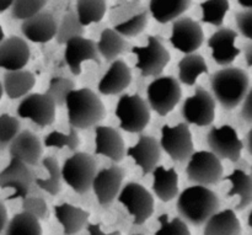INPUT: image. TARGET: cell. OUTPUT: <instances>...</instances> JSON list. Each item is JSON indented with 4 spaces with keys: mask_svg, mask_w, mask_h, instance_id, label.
<instances>
[{
    "mask_svg": "<svg viewBox=\"0 0 252 235\" xmlns=\"http://www.w3.org/2000/svg\"><path fill=\"white\" fill-rule=\"evenodd\" d=\"M74 89H75V83L73 79L66 78V76H56L51 79L48 89L44 94L53 100L56 106H63L65 103L66 96Z\"/></svg>",
    "mask_w": 252,
    "mask_h": 235,
    "instance_id": "obj_40",
    "label": "cell"
},
{
    "mask_svg": "<svg viewBox=\"0 0 252 235\" xmlns=\"http://www.w3.org/2000/svg\"><path fill=\"white\" fill-rule=\"evenodd\" d=\"M245 59L248 67H252V44L249 43L245 46Z\"/></svg>",
    "mask_w": 252,
    "mask_h": 235,
    "instance_id": "obj_49",
    "label": "cell"
},
{
    "mask_svg": "<svg viewBox=\"0 0 252 235\" xmlns=\"http://www.w3.org/2000/svg\"><path fill=\"white\" fill-rule=\"evenodd\" d=\"M36 172L21 160L11 158L10 163L0 171V189H12L7 200L24 199L33 186Z\"/></svg>",
    "mask_w": 252,
    "mask_h": 235,
    "instance_id": "obj_13",
    "label": "cell"
},
{
    "mask_svg": "<svg viewBox=\"0 0 252 235\" xmlns=\"http://www.w3.org/2000/svg\"><path fill=\"white\" fill-rule=\"evenodd\" d=\"M235 21L238 30L245 38H252V11L250 9L246 11H239L235 14Z\"/></svg>",
    "mask_w": 252,
    "mask_h": 235,
    "instance_id": "obj_45",
    "label": "cell"
},
{
    "mask_svg": "<svg viewBox=\"0 0 252 235\" xmlns=\"http://www.w3.org/2000/svg\"><path fill=\"white\" fill-rule=\"evenodd\" d=\"M132 83V71L127 63L122 59H116L111 62L102 78L98 81V93L102 95H118L123 93Z\"/></svg>",
    "mask_w": 252,
    "mask_h": 235,
    "instance_id": "obj_24",
    "label": "cell"
},
{
    "mask_svg": "<svg viewBox=\"0 0 252 235\" xmlns=\"http://www.w3.org/2000/svg\"><path fill=\"white\" fill-rule=\"evenodd\" d=\"M7 222H9V218H7V209L5 207L4 202L0 201V234L4 232Z\"/></svg>",
    "mask_w": 252,
    "mask_h": 235,
    "instance_id": "obj_48",
    "label": "cell"
},
{
    "mask_svg": "<svg viewBox=\"0 0 252 235\" xmlns=\"http://www.w3.org/2000/svg\"><path fill=\"white\" fill-rule=\"evenodd\" d=\"M31 51L24 38L10 36L0 42V68L5 71L20 70L27 66Z\"/></svg>",
    "mask_w": 252,
    "mask_h": 235,
    "instance_id": "obj_21",
    "label": "cell"
},
{
    "mask_svg": "<svg viewBox=\"0 0 252 235\" xmlns=\"http://www.w3.org/2000/svg\"><path fill=\"white\" fill-rule=\"evenodd\" d=\"M125 176V169L117 164H113L96 172L91 190L101 206H108L117 199L122 189Z\"/></svg>",
    "mask_w": 252,
    "mask_h": 235,
    "instance_id": "obj_16",
    "label": "cell"
},
{
    "mask_svg": "<svg viewBox=\"0 0 252 235\" xmlns=\"http://www.w3.org/2000/svg\"><path fill=\"white\" fill-rule=\"evenodd\" d=\"M134 235H143V234H134Z\"/></svg>",
    "mask_w": 252,
    "mask_h": 235,
    "instance_id": "obj_55",
    "label": "cell"
},
{
    "mask_svg": "<svg viewBox=\"0 0 252 235\" xmlns=\"http://www.w3.org/2000/svg\"><path fill=\"white\" fill-rule=\"evenodd\" d=\"M4 38H5V34H4V31H2L1 25H0V42H1Z\"/></svg>",
    "mask_w": 252,
    "mask_h": 235,
    "instance_id": "obj_53",
    "label": "cell"
},
{
    "mask_svg": "<svg viewBox=\"0 0 252 235\" xmlns=\"http://www.w3.org/2000/svg\"><path fill=\"white\" fill-rule=\"evenodd\" d=\"M192 0H150L148 11L159 24L175 21L189 9Z\"/></svg>",
    "mask_w": 252,
    "mask_h": 235,
    "instance_id": "obj_28",
    "label": "cell"
},
{
    "mask_svg": "<svg viewBox=\"0 0 252 235\" xmlns=\"http://www.w3.org/2000/svg\"><path fill=\"white\" fill-rule=\"evenodd\" d=\"M223 180L231 184L228 192V197H239V203L236 204L235 211H245L250 207L252 202V179L244 170L236 169Z\"/></svg>",
    "mask_w": 252,
    "mask_h": 235,
    "instance_id": "obj_30",
    "label": "cell"
},
{
    "mask_svg": "<svg viewBox=\"0 0 252 235\" xmlns=\"http://www.w3.org/2000/svg\"><path fill=\"white\" fill-rule=\"evenodd\" d=\"M46 147L57 148V149H66L75 152L78 147L80 145V138H79L78 130L74 127L69 128V133H62V132H51L43 140Z\"/></svg>",
    "mask_w": 252,
    "mask_h": 235,
    "instance_id": "obj_39",
    "label": "cell"
},
{
    "mask_svg": "<svg viewBox=\"0 0 252 235\" xmlns=\"http://www.w3.org/2000/svg\"><path fill=\"white\" fill-rule=\"evenodd\" d=\"M39 163L47 171V177H36L34 185L42 191L52 196H57L62 191V181H63L58 160L54 157L47 155V157H42Z\"/></svg>",
    "mask_w": 252,
    "mask_h": 235,
    "instance_id": "obj_33",
    "label": "cell"
},
{
    "mask_svg": "<svg viewBox=\"0 0 252 235\" xmlns=\"http://www.w3.org/2000/svg\"><path fill=\"white\" fill-rule=\"evenodd\" d=\"M170 43L185 54L194 53L201 48L204 41V32L199 22L189 16H180L172 21Z\"/></svg>",
    "mask_w": 252,
    "mask_h": 235,
    "instance_id": "obj_14",
    "label": "cell"
},
{
    "mask_svg": "<svg viewBox=\"0 0 252 235\" xmlns=\"http://www.w3.org/2000/svg\"><path fill=\"white\" fill-rule=\"evenodd\" d=\"M117 201L126 207L133 217L135 226L144 224L154 213V197L138 182H128L122 186L117 196Z\"/></svg>",
    "mask_w": 252,
    "mask_h": 235,
    "instance_id": "obj_10",
    "label": "cell"
},
{
    "mask_svg": "<svg viewBox=\"0 0 252 235\" xmlns=\"http://www.w3.org/2000/svg\"><path fill=\"white\" fill-rule=\"evenodd\" d=\"M48 0H12L11 16L16 20H26L42 11Z\"/></svg>",
    "mask_w": 252,
    "mask_h": 235,
    "instance_id": "obj_41",
    "label": "cell"
},
{
    "mask_svg": "<svg viewBox=\"0 0 252 235\" xmlns=\"http://www.w3.org/2000/svg\"><path fill=\"white\" fill-rule=\"evenodd\" d=\"M128 46H129V43L127 42V39L121 36L113 29L103 30L101 32L97 43H96L98 54L107 63L116 61L121 54L125 53Z\"/></svg>",
    "mask_w": 252,
    "mask_h": 235,
    "instance_id": "obj_31",
    "label": "cell"
},
{
    "mask_svg": "<svg viewBox=\"0 0 252 235\" xmlns=\"http://www.w3.org/2000/svg\"><path fill=\"white\" fill-rule=\"evenodd\" d=\"M238 4L240 6L246 7V9H251L252 7V0H238Z\"/></svg>",
    "mask_w": 252,
    "mask_h": 235,
    "instance_id": "obj_52",
    "label": "cell"
},
{
    "mask_svg": "<svg viewBox=\"0 0 252 235\" xmlns=\"http://www.w3.org/2000/svg\"><path fill=\"white\" fill-rule=\"evenodd\" d=\"M20 121L9 113L0 115V150L9 148L10 143L20 132Z\"/></svg>",
    "mask_w": 252,
    "mask_h": 235,
    "instance_id": "obj_42",
    "label": "cell"
},
{
    "mask_svg": "<svg viewBox=\"0 0 252 235\" xmlns=\"http://www.w3.org/2000/svg\"><path fill=\"white\" fill-rule=\"evenodd\" d=\"M64 46H65L64 59L71 74L75 76L81 74V64L84 62L91 61L95 62L96 64H101V57L96 48V43L93 39L86 38L84 36L73 37Z\"/></svg>",
    "mask_w": 252,
    "mask_h": 235,
    "instance_id": "obj_17",
    "label": "cell"
},
{
    "mask_svg": "<svg viewBox=\"0 0 252 235\" xmlns=\"http://www.w3.org/2000/svg\"><path fill=\"white\" fill-rule=\"evenodd\" d=\"M186 175L189 182L201 186H212L223 180L224 169L221 160L208 150L194 152L187 160Z\"/></svg>",
    "mask_w": 252,
    "mask_h": 235,
    "instance_id": "obj_7",
    "label": "cell"
},
{
    "mask_svg": "<svg viewBox=\"0 0 252 235\" xmlns=\"http://www.w3.org/2000/svg\"><path fill=\"white\" fill-rule=\"evenodd\" d=\"M4 235H42L39 219L27 212L17 213L7 222Z\"/></svg>",
    "mask_w": 252,
    "mask_h": 235,
    "instance_id": "obj_34",
    "label": "cell"
},
{
    "mask_svg": "<svg viewBox=\"0 0 252 235\" xmlns=\"http://www.w3.org/2000/svg\"><path fill=\"white\" fill-rule=\"evenodd\" d=\"M34 84H36V78L31 71L26 69L5 71L2 75V91L11 100H17L26 96L33 89Z\"/></svg>",
    "mask_w": 252,
    "mask_h": 235,
    "instance_id": "obj_27",
    "label": "cell"
},
{
    "mask_svg": "<svg viewBox=\"0 0 252 235\" xmlns=\"http://www.w3.org/2000/svg\"><path fill=\"white\" fill-rule=\"evenodd\" d=\"M148 25V10L142 9L137 14L132 15L127 20L116 24L113 30L123 37H135L142 34Z\"/></svg>",
    "mask_w": 252,
    "mask_h": 235,
    "instance_id": "obj_38",
    "label": "cell"
},
{
    "mask_svg": "<svg viewBox=\"0 0 252 235\" xmlns=\"http://www.w3.org/2000/svg\"><path fill=\"white\" fill-rule=\"evenodd\" d=\"M152 189L161 202H170L179 195V174L174 168L157 167L153 170Z\"/></svg>",
    "mask_w": 252,
    "mask_h": 235,
    "instance_id": "obj_26",
    "label": "cell"
},
{
    "mask_svg": "<svg viewBox=\"0 0 252 235\" xmlns=\"http://www.w3.org/2000/svg\"><path fill=\"white\" fill-rule=\"evenodd\" d=\"M106 0H76L75 14L84 27L100 22L106 15Z\"/></svg>",
    "mask_w": 252,
    "mask_h": 235,
    "instance_id": "obj_35",
    "label": "cell"
},
{
    "mask_svg": "<svg viewBox=\"0 0 252 235\" xmlns=\"http://www.w3.org/2000/svg\"><path fill=\"white\" fill-rule=\"evenodd\" d=\"M54 217L62 226L64 235H75L89 224L90 213L70 203L57 204L53 208Z\"/></svg>",
    "mask_w": 252,
    "mask_h": 235,
    "instance_id": "obj_25",
    "label": "cell"
},
{
    "mask_svg": "<svg viewBox=\"0 0 252 235\" xmlns=\"http://www.w3.org/2000/svg\"><path fill=\"white\" fill-rule=\"evenodd\" d=\"M181 96V84L171 75L158 76L147 89L148 106L150 111H154L159 116H166L174 111Z\"/></svg>",
    "mask_w": 252,
    "mask_h": 235,
    "instance_id": "obj_5",
    "label": "cell"
},
{
    "mask_svg": "<svg viewBox=\"0 0 252 235\" xmlns=\"http://www.w3.org/2000/svg\"><path fill=\"white\" fill-rule=\"evenodd\" d=\"M238 32L229 27H220L208 38L207 44L212 51V58L218 66L229 67L234 63L241 49L235 46Z\"/></svg>",
    "mask_w": 252,
    "mask_h": 235,
    "instance_id": "obj_18",
    "label": "cell"
},
{
    "mask_svg": "<svg viewBox=\"0 0 252 235\" xmlns=\"http://www.w3.org/2000/svg\"><path fill=\"white\" fill-rule=\"evenodd\" d=\"M203 235H240L241 224L233 209L214 213L203 224Z\"/></svg>",
    "mask_w": 252,
    "mask_h": 235,
    "instance_id": "obj_29",
    "label": "cell"
},
{
    "mask_svg": "<svg viewBox=\"0 0 252 235\" xmlns=\"http://www.w3.org/2000/svg\"><path fill=\"white\" fill-rule=\"evenodd\" d=\"M161 148L159 140L152 135H140L138 142L129 147L126 155L134 162L138 168H140L142 174L149 175L158 167L161 158Z\"/></svg>",
    "mask_w": 252,
    "mask_h": 235,
    "instance_id": "obj_19",
    "label": "cell"
},
{
    "mask_svg": "<svg viewBox=\"0 0 252 235\" xmlns=\"http://www.w3.org/2000/svg\"><path fill=\"white\" fill-rule=\"evenodd\" d=\"M207 144L209 152L213 153L218 159L236 163L240 160L244 149L243 140L239 138L235 128L229 125L213 127L207 134Z\"/></svg>",
    "mask_w": 252,
    "mask_h": 235,
    "instance_id": "obj_12",
    "label": "cell"
},
{
    "mask_svg": "<svg viewBox=\"0 0 252 235\" xmlns=\"http://www.w3.org/2000/svg\"><path fill=\"white\" fill-rule=\"evenodd\" d=\"M12 0H0V14L5 12L11 7Z\"/></svg>",
    "mask_w": 252,
    "mask_h": 235,
    "instance_id": "obj_50",
    "label": "cell"
},
{
    "mask_svg": "<svg viewBox=\"0 0 252 235\" xmlns=\"http://www.w3.org/2000/svg\"><path fill=\"white\" fill-rule=\"evenodd\" d=\"M10 157L21 160L29 167H36L43 157V145L31 131H20L9 145Z\"/></svg>",
    "mask_w": 252,
    "mask_h": 235,
    "instance_id": "obj_22",
    "label": "cell"
},
{
    "mask_svg": "<svg viewBox=\"0 0 252 235\" xmlns=\"http://www.w3.org/2000/svg\"><path fill=\"white\" fill-rule=\"evenodd\" d=\"M85 27L79 22L75 11H69L62 17L59 25H57L56 41L59 44H65L73 37L84 36Z\"/></svg>",
    "mask_w": 252,
    "mask_h": 235,
    "instance_id": "obj_37",
    "label": "cell"
},
{
    "mask_svg": "<svg viewBox=\"0 0 252 235\" xmlns=\"http://www.w3.org/2000/svg\"><path fill=\"white\" fill-rule=\"evenodd\" d=\"M219 207L220 200L218 195L207 186L193 185L177 195L176 209L179 218L193 227L203 226L219 211Z\"/></svg>",
    "mask_w": 252,
    "mask_h": 235,
    "instance_id": "obj_1",
    "label": "cell"
},
{
    "mask_svg": "<svg viewBox=\"0 0 252 235\" xmlns=\"http://www.w3.org/2000/svg\"><path fill=\"white\" fill-rule=\"evenodd\" d=\"M86 228H88V232L90 235H122L121 234V232L116 231V232H112V233H103L102 229H101V224L100 223H96V224H88L86 226Z\"/></svg>",
    "mask_w": 252,
    "mask_h": 235,
    "instance_id": "obj_47",
    "label": "cell"
},
{
    "mask_svg": "<svg viewBox=\"0 0 252 235\" xmlns=\"http://www.w3.org/2000/svg\"><path fill=\"white\" fill-rule=\"evenodd\" d=\"M159 144L170 159L177 163H184L194 153V143L191 130L187 123L176 126L164 125L160 132Z\"/></svg>",
    "mask_w": 252,
    "mask_h": 235,
    "instance_id": "obj_9",
    "label": "cell"
},
{
    "mask_svg": "<svg viewBox=\"0 0 252 235\" xmlns=\"http://www.w3.org/2000/svg\"><path fill=\"white\" fill-rule=\"evenodd\" d=\"M158 222L160 223V228L155 232V235H191L189 226L179 217L170 221L167 214H161Z\"/></svg>",
    "mask_w": 252,
    "mask_h": 235,
    "instance_id": "obj_43",
    "label": "cell"
},
{
    "mask_svg": "<svg viewBox=\"0 0 252 235\" xmlns=\"http://www.w3.org/2000/svg\"><path fill=\"white\" fill-rule=\"evenodd\" d=\"M126 143L122 135L110 126H97L95 130V154L118 164L126 157Z\"/></svg>",
    "mask_w": 252,
    "mask_h": 235,
    "instance_id": "obj_20",
    "label": "cell"
},
{
    "mask_svg": "<svg viewBox=\"0 0 252 235\" xmlns=\"http://www.w3.org/2000/svg\"><path fill=\"white\" fill-rule=\"evenodd\" d=\"M251 135H252V132L250 131V132L246 134L245 142H243L244 143V148H246V149H248V152L250 153V154L252 153V150H251Z\"/></svg>",
    "mask_w": 252,
    "mask_h": 235,
    "instance_id": "obj_51",
    "label": "cell"
},
{
    "mask_svg": "<svg viewBox=\"0 0 252 235\" xmlns=\"http://www.w3.org/2000/svg\"><path fill=\"white\" fill-rule=\"evenodd\" d=\"M96 172L97 163L95 158L85 152L74 153L61 168L62 180L79 195L88 194L90 191Z\"/></svg>",
    "mask_w": 252,
    "mask_h": 235,
    "instance_id": "obj_4",
    "label": "cell"
},
{
    "mask_svg": "<svg viewBox=\"0 0 252 235\" xmlns=\"http://www.w3.org/2000/svg\"><path fill=\"white\" fill-rule=\"evenodd\" d=\"M199 7L202 10V22L220 27L224 24L230 5L229 0H206L199 4Z\"/></svg>",
    "mask_w": 252,
    "mask_h": 235,
    "instance_id": "obj_36",
    "label": "cell"
},
{
    "mask_svg": "<svg viewBox=\"0 0 252 235\" xmlns=\"http://www.w3.org/2000/svg\"><path fill=\"white\" fill-rule=\"evenodd\" d=\"M213 98L224 110L238 107L250 91V76L238 67H224L209 78Z\"/></svg>",
    "mask_w": 252,
    "mask_h": 235,
    "instance_id": "obj_2",
    "label": "cell"
},
{
    "mask_svg": "<svg viewBox=\"0 0 252 235\" xmlns=\"http://www.w3.org/2000/svg\"><path fill=\"white\" fill-rule=\"evenodd\" d=\"M22 209H24V212L34 216L39 221L48 218V206H47V202L44 201L43 197L34 196L30 192L27 196L22 199Z\"/></svg>",
    "mask_w": 252,
    "mask_h": 235,
    "instance_id": "obj_44",
    "label": "cell"
},
{
    "mask_svg": "<svg viewBox=\"0 0 252 235\" xmlns=\"http://www.w3.org/2000/svg\"><path fill=\"white\" fill-rule=\"evenodd\" d=\"M181 116L187 125L208 127L216 118V100L209 91L197 85L193 95L185 100Z\"/></svg>",
    "mask_w": 252,
    "mask_h": 235,
    "instance_id": "obj_11",
    "label": "cell"
},
{
    "mask_svg": "<svg viewBox=\"0 0 252 235\" xmlns=\"http://www.w3.org/2000/svg\"><path fill=\"white\" fill-rule=\"evenodd\" d=\"M179 69V83L187 86L196 85L199 75L208 73V66L202 56L196 53L186 54L177 64Z\"/></svg>",
    "mask_w": 252,
    "mask_h": 235,
    "instance_id": "obj_32",
    "label": "cell"
},
{
    "mask_svg": "<svg viewBox=\"0 0 252 235\" xmlns=\"http://www.w3.org/2000/svg\"><path fill=\"white\" fill-rule=\"evenodd\" d=\"M132 53L137 56L135 68L140 71L142 76H158L161 75L164 69L169 64L171 56L160 37L148 36L147 46L132 47Z\"/></svg>",
    "mask_w": 252,
    "mask_h": 235,
    "instance_id": "obj_8",
    "label": "cell"
},
{
    "mask_svg": "<svg viewBox=\"0 0 252 235\" xmlns=\"http://www.w3.org/2000/svg\"><path fill=\"white\" fill-rule=\"evenodd\" d=\"M68 121L75 130H88L95 127L105 118V105L97 94L91 89H74L65 100Z\"/></svg>",
    "mask_w": 252,
    "mask_h": 235,
    "instance_id": "obj_3",
    "label": "cell"
},
{
    "mask_svg": "<svg viewBox=\"0 0 252 235\" xmlns=\"http://www.w3.org/2000/svg\"><path fill=\"white\" fill-rule=\"evenodd\" d=\"M57 106L46 94H27L17 106V115L39 127L51 126L56 120Z\"/></svg>",
    "mask_w": 252,
    "mask_h": 235,
    "instance_id": "obj_15",
    "label": "cell"
},
{
    "mask_svg": "<svg viewBox=\"0 0 252 235\" xmlns=\"http://www.w3.org/2000/svg\"><path fill=\"white\" fill-rule=\"evenodd\" d=\"M57 25L56 19L49 12L39 11L22 21L21 34L33 43H47L56 37Z\"/></svg>",
    "mask_w": 252,
    "mask_h": 235,
    "instance_id": "obj_23",
    "label": "cell"
},
{
    "mask_svg": "<svg viewBox=\"0 0 252 235\" xmlns=\"http://www.w3.org/2000/svg\"><path fill=\"white\" fill-rule=\"evenodd\" d=\"M2 94H4V91H2V86H1V81H0V100H1V98H2Z\"/></svg>",
    "mask_w": 252,
    "mask_h": 235,
    "instance_id": "obj_54",
    "label": "cell"
},
{
    "mask_svg": "<svg viewBox=\"0 0 252 235\" xmlns=\"http://www.w3.org/2000/svg\"><path fill=\"white\" fill-rule=\"evenodd\" d=\"M251 99H252V93L249 91L248 95L245 96V99L243 100V105H241L240 110V117L243 118L245 122L251 123L252 122V107H251Z\"/></svg>",
    "mask_w": 252,
    "mask_h": 235,
    "instance_id": "obj_46",
    "label": "cell"
},
{
    "mask_svg": "<svg viewBox=\"0 0 252 235\" xmlns=\"http://www.w3.org/2000/svg\"><path fill=\"white\" fill-rule=\"evenodd\" d=\"M121 130L128 133H142L149 125L152 111L147 101L138 94H125L116 107Z\"/></svg>",
    "mask_w": 252,
    "mask_h": 235,
    "instance_id": "obj_6",
    "label": "cell"
}]
</instances>
